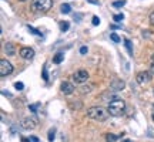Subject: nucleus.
I'll use <instances>...</instances> for the list:
<instances>
[{
	"mask_svg": "<svg viewBox=\"0 0 154 142\" xmlns=\"http://www.w3.org/2000/svg\"><path fill=\"white\" fill-rule=\"evenodd\" d=\"M150 23H151V26H154V11L150 14Z\"/></svg>",
	"mask_w": 154,
	"mask_h": 142,
	"instance_id": "nucleus-28",
	"label": "nucleus"
},
{
	"mask_svg": "<svg viewBox=\"0 0 154 142\" xmlns=\"http://www.w3.org/2000/svg\"><path fill=\"white\" fill-rule=\"evenodd\" d=\"M38 121L36 117H27V118H23L22 122H20V126H22L24 131H32L37 126Z\"/></svg>",
	"mask_w": 154,
	"mask_h": 142,
	"instance_id": "nucleus-4",
	"label": "nucleus"
},
{
	"mask_svg": "<svg viewBox=\"0 0 154 142\" xmlns=\"http://www.w3.org/2000/svg\"><path fill=\"white\" fill-rule=\"evenodd\" d=\"M124 44H126V49L128 50V54L130 55H133V46H131V43H130V40H124Z\"/></svg>",
	"mask_w": 154,
	"mask_h": 142,
	"instance_id": "nucleus-15",
	"label": "nucleus"
},
{
	"mask_svg": "<svg viewBox=\"0 0 154 142\" xmlns=\"http://www.w3.org/2000/svg\"><path fill=\"white\" fill-rule=\"evenodd\" d=\"M123 19H124V14H123V13H120V14H116V16L113 17V20H114V22H117V23H120Z\"/></svg>",
	"mask_w": 154,
	"mask_h": 142,
	"instance_id": "nucleus-20",
	"label": "nucleus"
},
{
	"mask_svg": "<svg viewBox=\"0 0 154 142\" xmlns=\"http://www.w3.org/2000/svg\"><path fill=\"white\" fill-rule=\"evenodd\" d=\"M73 80L77 82V84H83V82H87L88 80V72L86 70H79L73 74Z\"/></svg>",
	"mask_w": 154,
	"mask_h": 142,
	"instance_id": "nucleus-7",
	"label": "nucleus"
},
{
	"mask_svg": "<svg viewBox=\"0 0 154 142\" xmlns=\"http://www.w3.org/2000/svg\"><path fill=\"white\" fill-rule=\"evenodd\" d=\"M13 72V66H11L10 61L7 60H2L0 61V75L2 77H7Z\"/></svg>",
	"mask_w": 154,
	"mask_h": 142,
	"instance_id": "nucleus-6",
	"label": "nucleus"
},
{
	"mask_svg": "<svg viewBox=\"0 0 154 142\" xmlns=\"http://www.w3.org/2000/svg\"><path fill=\"white\" fill-rule=\"evenodd\" d=\"M86 53H87V47H84V46H83L82 49H80V54H86Z\"/></svg>",
	"mask_w": 154,
	"mask_h": 142,
	"instance_id": "nucleus-27",
	"label": "nucleus"
},
{
	"mask_svg": "<svg viewBox=\"0 0 154 142\" xmlns=\"http://www.w3.org/2000/svg\"><path fill=\"white\" fill-rule=\"evenodd\" d=\"M60 90H61V93L64 94V95H70V94L74 93V90H76V88H74V85H73L72 82L64 81V82H61Z\"/></svg>",
	"mask_w": 154,
	"mask_h": 142,
	"instance_id": "nucleus-9",
	"label": "nucleus"
},
{
	"mask_svg": "<svg viewBox=\"0 0 154 142\" xmlns=\"http://www.w3.org/2000/svg\"><path fill=\"white\" fill-rule=\"evenodd\" d=\"M63 60H64V54H63V53H57V54L53 57V63H54V64H60Z\"/></svg>",
	"mask_w": 154,
	"mask_h": 142,
	"instance_id": "nucleus-13",
	"label": "nucleus"
},
{
	"mask_svg": "<svg viewBox=\"0 0 154 142\" xmlns=\"http://www.w3.org/2000/svg\"><path fill=\"white\" fill-rule=\"evenodd\" d=\"M124 87H126V84L123 80H113V82L110 84L111 91H121Z\"/></svg>",
	"mask_w": 154,
	"mask_h": 142,
	"instance_id": "nucleus-10",
	"label": "nucleus"
},
{
	"mask_svg": "<svg viewBox=\"0 0 154 142\" xmlns=\"http://www.w3.org/2000/svg\"><path fill=\"white\" fill-rule=\"evenodd\" d=\"M123 142H131V141H130V139H124V141H123Z\"/></svg>",
	"mask_w": 154,
	"mask_h": 142,
	"instance_id": "nucleus-33",
	"label": "nucleus"
},
{
	"mask_svg": "<svg viewBox=\"0 0 154 142\" xmlns=\"http://www.w3.org/2000/svg\"><path fill=\"white\" fill-rule=\"evenodd\" d=\"M14 88H16V90H19V91H22L23 88H24V84H23V82H14Z\"/></svg>",
	"mask_w": 154,
	"mask_h": 142,
	"instance_id": "nucleus-23",
	"label": "nucleus"
},
{
	"mask_svg": "<svg viewBox=\"0 0 154 142\" xmlns=\"http://www.w3.org/2000/svg\"><path fill=\"white\" fill-rule=\"evenodd\" d=\"M53 0H33L32 1V9L36 11H47L51 9Z\"/></svg>",
	"mask_w": 154,
	"mask_h": 142,
	"instance_id": "nucleus-3",
	"label": "nucleus"
},
{
	"mask_svg": "<svg viewBox=\"0 0 154 142\" xmlns=\"http://www.w3.org/2000/svg\"><path fill=\"white\" fill-rule=\"evenodd\" d=\"M124 4H126V0H119V1L113 3V7H123Z\"/></svg>",
	"mask_w": 154,
	"mask_h": 142,
	"instance_id": "nucleus-19",
	"label": "nucleus"
},
{
	"mask_svg": "<svg viewBox=\"0 0 154 142\" xmlns=\"http://www.w3.org/2000/svg\"><path fill=\"white\" fill-rule=\"evenodd\" d=\"M151 78H153V74L150 71H140V72H137V75H136V80H137V82L140 85L149 84L151 81Z\"/></svg>",
	"mask_w": 154,
	"mask_h": 142,
	"instance_id": "nucleus-5",
	"label": "nucleus"
},
{
	"mask_svg": "<svg viewBox=\"0 0 154 142\" xmlns=\"http://www.w3.org/2000/svg\"><path fill=\"white\" fill-rule=\"evenodd\" d=\"M107 111H109V114L113 115V117H120V115H123L124 111H126V102L120 98H114L110 104H109Z\"/></svg>",
	"mask_w": 154,
	"mask_h": 142,
	"instance_id": "nucleus-1",
	"label": "nucleus"
},
{
	"mask_svg": "<svg viewBox=\"0 0 154 142\" xmlns=\"http://www.w3.org/2000/svg\"><path fill=\"white\" fill-rule=\"evenodd\" d=\"M22 142H32L30 139H27V138H22Z\"/></svg>",
	"mask_w": 154,
	"mask_h": 142,
	"instance_id": "nucleus-32",
	"label": "nucleus"
},
{
	"mask_svg": "<svg viewBox=\"0 0 154 142\" xmlns=\"http://www.w3.org/2000/svg\"><path fill=\"white\" fill-rule=\"evenodd\" d=\"M100 24V19L97 16H94L93 17V26H99Z\"/></svg>",
	"mask_w": 154,
	"mask_h": 142,
	"instance_id": "nucleus-25",
	"label": "nucleus"
},
{
	"mask_svg": "<svg viewBox=\"0 0 154 142\" xmlns=\"http://www.w3.org/2000/svg\"><path fill=\"white\" fill-rule=\"evenodd\" d=\"M150 72L154 75V61H151V67H150Z\"/></svg>",
	"mask_w": 154,
	"mask_h": 142,
	"instance_id": "nucleus-29",
	"label": "nucleus"
},
{
	"mask_svg": "<svg viewBox=\"0 0 154 142\" xmlns=\"http://www.w3.org/2000/svg\"><path fill=\"white\" fill-rule=\"evenodd\" d=\"M121 135H114V134H107L106 135V142H116L117 139H120Z\"/></svg>",
	"mask_w": 154,
	"mask_h": 142,
	"instance_id": "nucleus-12",
	"label": "nucleus"
},
{
	"mask_svg": "<svg viewBox=\"0 0 154 142\" xmlns=\"http://www.w3.org/2000/svg\"><path fill=\"white\" fill-rule=\"evenodd\" d=\"M30 141H32V142H38V138H36V137H30Z\"/></svg>",
	"mask_w": 154,
	"mask_h": 142,
	"instance_id": "nucleus-31",
	"label": "nucleus"
},
{
	"mask_svg": "<svg viewBox=\"0 0 154 142\" xmlns=\"http://www.w3.org/2000/svg\"><path fill=\"white\" fill-rule=\"evenodd\" d=\"M19 1H26V0H19Z\"/></svg>",
	"mask_w": 154,
	"mask_h": 142,
	"instance_id": "nucleus-35",
	"label": "nucleus"
},
{
	"mask_svg": "<svg viewBox=\"0 0 154 142\" xmlns=\"http://www.w3.org/2000/svg\"><path fill=\"white\" fill-rule=\"evenodd\" d=\"M43 80L44 81H49V74H47V67H43Z\"/></svg>",
	"mask_w": 154,
	"mask_h": 142,
	"instance_id": "nucleus-22",
	"label": "nucleus"
},
{
	"mask_svg": "<svg viewBox=\"0 0 154 142\" xmlns=\"http://www.w3.org/2000/svg\"><path fill=\"white\" fill-rule=\"evenodd\" d=\"M110 38L114 41V43H120V37H119V34H116V33H111L110 34Z\"/></svg>",
	"mask_w": 154,
	"mask_h": 142,
	"instance_id": "nucleus-21",
	"label": "nucleus"
},
{
	"mask_svg": "<svg viewBox=\"0 0 154 142\" xmlns=\"http://www.w3.org/2000/svg\"><path fill=\"white\" fill-rule=\"evenodd\" d=\"M60 11L61 13H63V14H69V13H70V11H72V6L70 4H61L60 6Z\"/></svg>",
	"mask_w": 154,
	"mask_h": 142,
	"instance_id": "nucleus-14",
	"label": "nucleus"
},
{
	"mask_svg": "<svg viewBox=\"0 0 154 142\" xmlns=\"http://www.w3.org/2000/svg\"><path fill=\"white\" fill-rule=\"evenodd\" d=\"M87 117L94 121H106L109 118V111H106L101 107H91L87 109Z\"/></svg>",
	"mask_w": 154,
	"mask_h": 142,
	"instance_id": "nucleus-2",
	"label": "nucleus"
},
{
	"mask_svg": "<svg viewBox=\"0 0 154 142\" xmlns=\"http://www.w3.org/2000/svg\"><path fill=\"white\" fill-rule=\"evenodd\" d=\"M27 28H29V30H30V31H32L33 34H36V36H43V33H42V31H38L37 28L32 27V26H27Z\"/></svg>",
	"mask_w": 154,
	"mask_h": 142,
	"instance_id": "nucleus-18",
	"label": "nucleus"
},
{
	"mask_svg": "<svg viewBox=\"0 0 154 142\" xmlns=\"http://www.w3.org/2000/svg\"><path fill=\"white\" fill-rule=\"evenodd\" d=\"M90 91H91V87H83V88H82V93H83V94L90 93Z\"/></svg>",
	"mask_w": 154,
	"mask_h": 142,
	"instance_id": "nucleus-26",
	"label": "nucleus"
},
{
	"mask_svg": "<svg viewBox=\"0 0 154 142\" xmlns=\"http://www.w3.org/2000/svg\"><path fill=\"white\" fill-rule=\"evenodd\" d=\"M20 57L24 60H33L34 50L30 49V47H23V49H20Z\"/></svg>",
	"mask_w": 154,
	"mask_h": 142,
	"instance_id": "nucleus-8",
	"label": "nucleus"
},
{
	"mask_svg": "<svg viewBox=\"0 0 154 142\" xmlns=\"http://www.w3.org/2000/svg\"><path fill=\"white\" fill-rule=\"evenodd\" d=\"M88 3H91V4H99V0H87Z\"/></svg>",
	"mask_w": 154,
	"mask_h": 142,
	"instance_id": "nucleus-30",
	"label": "nucleus"
},
{
	"mask_svg": "<svg viewBox=\"0 0 154 142\" xmlns=\"http://www.w3.org/2000/svg\"><path fill=\"white\" fill-rule=\"evenodd\" d=\"M40 107V104H34V105H29V109L32 111V112H37V108Z\"/></svg>",
	"mask_w": 154,
	"mask_h": 142,
	"instance_id": "nucleus-24",
	"label": "nucleus"
},
{
	"mask_svg": "<svg viewBox=\"0 0 154 142\" xmlns=\"http://www.w3.org/2000/svg\"><path fill=\"white\" fill-rule=\"evenodd\" d=\"M69 27H70L69 22H61L60 23V30H61V31H67V30H69Z\"/></svg>",
	"mask_w": 154,
	"mask_h": 142,
	"instance_id": "nucleus-17",
	"label": "nucleus"
},
{
	"mask_svg": "<svg viewBox=\"0 0 154 142\" xmlns=\"http://www.w3.org/2000/svg\"><path fill=\"white\" fill-rule=\"evenodd\" d=\"M54 134H56V129H54V128H51V129L49 131V135H47V138H49V142H53V141H54V138H56Z\"/></svg>",
	"mask_w": 154,
	"mask_h": 142,
	"instance_id": "nucleus-16",
	"label": "nucleus"
},
{
	"mask_svg": "<svg viewBox=\"0 0 154 142\" xmlns=\"http://www.w3.org/2000/svg\"><path fill=\"white\" fill-rule=\"evenodd\" d=\"M5 51L7 53V55H14L16 54V49L13 43H6L5 44Z\"/></svg>",
	"mask_w": 154,
	"mask_h": 142,
	"instance_id": "nucleus-11",
	"label": "nucleus"
},
{
	"mask_svg": "<svg viewBox=\"0 0 154 142\" xmlns=\"http://www.w3.org/2000/svg\"><path fill=\"white\" fill-rule=\"evenodd\" d=\"M151 61H154V54H153V55H151Z\"/></svg>",
	"mask_w": 154,
	"mask_h": 142,
	"instance_id": "nucleus-34",
	"label": "nucleus"
},
{
	"mask_svg": "<svg viewBox=\"0 0 154 142\" xmlns=\"http://www.w3.org/2000/svg\"><path fill=\"white\" fill-rule=\"evenodd\" d=\"M153 120H154V112H153Z\"/></svg>",
	"mask_w": 154,
	"mask_h": 142,
	"instance_id": "nucleus-36",
	"label": "nucleus"
}]
</instances>
